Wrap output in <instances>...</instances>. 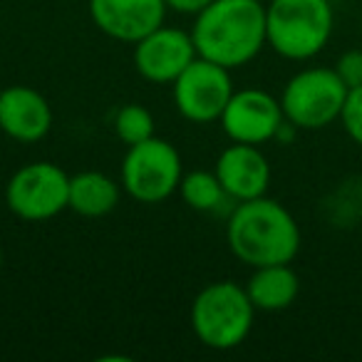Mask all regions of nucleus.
Returning a JSON list of instances; mask_svg holds the SVG:
<instances>
[{
  "label": "nucleus",
  "mask_w": 362,
  "mask_h": 362,
  "mask_svg": "<svg viewBox=\"0 0 362 362\" xmlns=\"http://www.w3.org/2000/svg\"><path fill=\"white\" fill-rule=\"evenodd\" d=\"M199 57L238 70L268 45L263 0H211L192 28Z\"/></svg>",
  "instance_id": "f257e3e1"
},
{
  "label": "nucleus",
  "mask_w": 362,
  "mask_h": 362,
  "mask_svg": "<svg viewBox=\"0 0 362 362\" xmlns=\"http://www.w3.org/2000/svg\"><path fill=\"white\" fill-rule=\"evenodd\" d=\"M228 251L251 268L293 263L300 251V226L276 199L238 202L226 221Z\"/></svg>",
  "instance_id": "f03ea898"
},
{
  "label": "nucleus",
  "mask_w": 362,
  "mask_h": 362,
  "mask_svg": "<svg viewBox=\"0 0 362 362\" xmlns=\"http://www.w3.org/2000/svg\"><path fill=\"white\" fill-rule=\"evenodd\" d=\"M335 28L330 0H271L266 6L268 47L293 62L325 50Z\"/></svg>",
  "instance_id": "7ed1b4c3"
},
{
  "label": "nucleus",
  "mask_w": 362,
  "mask_h": 362,
  "mask_svg": "<svg viewBox=\"0 0 362 362\" xmlns=\"http://www.w3.org/2000/svg\"><path fill=\"white\" fill-rule=\"evenodd\" d=\"M189 320L202 345L221 352L233 350L251 335L256 305L248 298L246 286L216 281L197 293Z\"/></svg>",
  "instance_id": "20e7f679"
},
{
  "label": "nucleus",
  "mask_w": 362,
  "mask_h": 362,
  "mask_svg": "<svg viewBox=\"0 0 362 362\" xmlns=\"http://www.w3.org/2000/svg\"><path fill=\"white\" fill-rule=\"evenodd\" d=\"M181 176H184V164L171 141L154 134L151 139L127 146L119 184L134 202L149 206L166 202L171 194L179 192Z\"/></svg>",
  "instance_id": "39448f33"
},
{
  "label": "nucleus",
  "mask_w": 362,
  "mask_h": 362,
  "mask_svg": "<svg viewBox=\"0 0 362 362\" xmlns=\"http://www.w3.org/2000/svg\"><path fill=\"white\" fill-rule=\"evenodd\" d=\"M347 87L337 77L335 67H305L286 82L281 92L283 115L298 129H325L340 119Z\"/></svg>",
  "instance_id": "423d86ee"
},
{
  "label": "nucleus",
  "mask_w": 362,
  "mask_h": 362,
  "mask_svg": "<svg viewBox=\"0 0 362 362\" xmlns=\"http://www.w3.org/2000/svg\"><path fill=\"white\" fill-rule=\"evenodd\" d=\"M6 206L23 221H50L70 206V174L52 161H30L6 184Z\"/></svg>",
  "instance_id": "0eeeda50"
},
{
  "label": "nucleus",
  "mask_w": 362,
  "mask_h": 362,
  "mask_svg": "<svg viewBox=\"0 0 362 362\" xmlns=\"http://www.w3.org/2000/svg\"><path fill=\"white\" fill-rule=\"evenodd\" d=\"M171 87L179 115L194 124H211L221 119L228 100L236 92L231 70L204 57H197Z\"/></svg>",
  "instance_id": "6e6552de"
},
{
  "label": "nucleus",
  "mask_w": 362,
  "mask_h": 362,
  "mask_svg": "<svg viewBox=\"0 0 362 362\" xmlns=\"http://www.w3.org/2000/svg\"><path fill=\"white\" fill-rule=\"evenodd\" d=\"M218 122L231 141L261 146L276 139L286 115H283L281 100H276L271 92L246 87L233 92Z\"/></svg>",
  "instance_id": "1a4fd4ad"
},
{
  "label": "nucleus",
  "mask_w": 362,
  "mask_h": 362,
  "mask_svg": "<svg viewBox=\"0 0 362 362\" xmlns=\"http://www.w3.org/2000/svg\"><path fill=\"white\" fill-rule=\"evenodd\" d=\"M199 57L192 30L159 25L134 42V67L151 85H174V80Z\"/></svg>",
  "instance_id": "9d476101"
},
{
  "label": "nucleus",
  "mask_w": 362,
  "mask_h": 362,
  "mask_svg": "<svg viewBox=\"0 0 362 362\" xmlns=\"http://www.w3.org/2000/svg\"><path fill=\"white\" fill-rule=\"evenodd\" d=\"M92 23L107 37L134 45L151 30L164 25V0H87Z\"/></svg>",
  "instance_id": "9b49d317"
},
{
  "label": "nucleus",
  "mask_w": 362,
  "mask_h": 362,
  "mask_svg": "<svg viewBox=\"0 0 362 362\" xmlns=\"http://www.w3.org/2000/svg\"><path fill=\"white\" fill-rule=\"evenodd\" d=\"M218 181L231 202H248V199L266 197L271 187V164L266 154L256 144L231 141L216 159Z\"/></svg>",
  "instance_id": "f8f14e48"
},
{
  "label": "nucleus",
  "mask_w": 362,
  "mask_h": 362,
  "mask_svg": "<svg viewBox=\"0 0 362 362\" xmlns=\"http://www.w3.org/2000/svg\"><path fill=\"white\" fill-rule=\"evenodd\" d=\"M52 129V107L45 95L28 85L0 92V132L21 144H35Z\"/></svg>",
  "instance_id": "ddd939ff"
},
{
  "label": "nucleus",
  "mask_w": 362,
  "mask_h": 362,
  "mask_svg": "<svg viewBox=\"0 0 362 362\" xmlns=\"http://www.w3.org/2000/svg\"><path fill=\"white\" fill-rule=\"evenodd\" d=\"M246 293L256 310L278 313L296 303L300 293V278L291 268V263H273V266L253 268L246 283Z\"/></svg>",
  "instance_id": "4468645a"
},
{
  "label": "nucleus",
  "mask_w": 362,
  "mask_h": 362,
  "mask_svg": "<svg viewBox=\"0 0 362 362\" xmlns=\"http://www.w3.org/2000/svg\"><path fill=\"white\" fill-rule=\"evenodd\" d=\"M122 184L105 171H80L70 176V211L85 218H102L119 206Z\"/></svg>",
  "instance_id": "2eb2a0df"
},
{
  "label": "nucleus",
  "mask_w": 362,
  "mask_h": 362,
  "mask_svg": "<svg viewBox=\"0 0 362 362\" xmlns=\"http://www.w3.org/2000/svg\"><path fill=\"white\" fill-rule=\"evenodd\" d=\"M179 197L184 199L189 209L194 211H216L223 206V202H228V194L223 192L221 181H218L216 171L197 169L181 176L179 184Z\"/></svg>",
  "instance_id": "dca6fc26"
},
{
  "label": "nucleus",
  "mask_w": 362,
  "mask_h": 362,
  "mask_svg": "<svg viewBox=\"0 0 362 362\" xmlns=\"http://www.w3.org/2000/svg\"><path fill=\"white\" fill-rule=\"evenodd\" d=\"M115 134L122 144L132 146L154 136V115L144 105H124L115 115Z\"/></svg>",
  "instance_id": "f3484780"
},
{
  "label": "nucleus",
  "mask_w": 362,
  "mask_h": 362,
  "mask_svg": "<svg viewBox=\"0 0 362 362\" xmlns=\"http://www.w3.org/2000/svg\"><path fill=\"white\" fill-rule=\"evenodd\" d=\"M340 122L345 127L347 136H350L355 144L362 146V85L347 90L345 105L340 112Z\"/></svg>",
  "instance_id": "a211bd4d"
},
{
  "label": "nucleus",
  "mask_w": 362,
  "mask_h": 362,
  "mask_svg": "<svg viewBox=\"0 0 362 362\" xmlns=\"http://www.w3.org/2000/svg\"><path fill=\"white\" fill-rule=\"evenodd\" d=\"M335 72L342 82H345L347 90L362 85V50H347L337 57Z\"/></svg>",
  "instance_id": "6ab92c4d"
},
{
  "label": "nucleus",
  "mask_w": 362,
  "mask_h": 362,
  "mask_svg": "<svg viewBox=\"0 0 362 362\" xmlns=\"http://www.w3.org/2000/svg\"><path fill=\"white\" fill-rule=\"evenodd\" d=\"M164 3H166V11H174V13H179V16L197 18L211 0H164Z\"/></svg>",
  "instance_id": "aec40b11"
},
{
  "label": "nucleus",
  "mask_w": 362,
  "mask_h": 362,
  "mask_svg": "<svg viewBox=\"0 0 362 362\" xmlns=\"http://www.w3.org/2000/svg\"><path fill=\"white\" fill-rule=\"evenodd\" d=\"M0 273H3V246H0Z\"/></svg>",
  "instance_id": "412c9836"
},
{
  "label": "nucleus",
  "mask_w": 362,
  "mask_h": 362,
  "mask_svg": "<svg viewBox=\"0 0 362 362\" xmlns=\"http://www.w3.org/2000/svg\"><path fill=\"white\" fill-rule=\"evenodd\" d=\"M330 3H342V0H330Z\"/></svg>",
  "instance_id": "4be33fe9"
},
{
  "label": "nucleus",
  "mask_w": 362,
  "mask_h": 362,
  "mask_svg": "<svg viewBox=\"0 0 362 362\" xmlns=\"http://www.w3.org/2000/svg\"><path fill=\"white\" fill-rule=\"evenodd\" d=\"M268 3H271V0H268Z\"/></svg>",
  "instance_id": "5701e85b"
}]
</instances>
